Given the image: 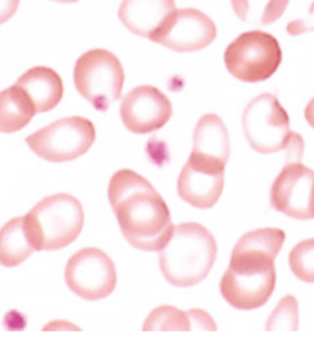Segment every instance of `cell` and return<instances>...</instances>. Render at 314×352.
I'll list each match as a JSON object with an SVG mask.
<instances>
[{"label":"cell","instance_id":"6da1fadb","mask_svg":"<svg viewBox=\"0 0 314 352\" xmlns=\"http://www.w3.org/2000/svg\"><path fill=\"white\" fill-rule=\"evenodd\" d=\"M109 199L129 245L144 252H160L175 226L161 194L142 175L120 170L111 178Z\"/></svg>","mask_w":314,"mask_h":352},{"label":"cell","instance_id":"7a4b0ae2","mask_svg":"<svg viewBox=\"0 0 314 352\" xmlns=\"http://www.w3.org/2000/svg\"><path fill=\"white\" fill-rule=\"evenodd\" d=\"M286 234L280 228H259L243 234L234 245L220 291L231 306L251 311L264 306L276 283L275 258Z\"/></svg>","mask_w":314,"mask_h":352},{"label":"cell","instance_id":"3957f363","mask_svg":"<svg viewBox=\"0 0 314 352\" xmlns=\"http://www.w3.org/2000/svg\"><path fill=\"white\" fill-rule=\"evenodd\" d=\"M159 253L166 280L176 287H192L201 283L214 267L216 241L203 225L183 222L175 226L171 239Z\"/></svg>","mask_w":314,"mask_h":352},{"label":"cell","instance_id":"277c9868","mask_svg":"<svg viewBox=\"0 0 314 352\" xmlns=\"http://www.w3.org/2000/svg\"><path fill=\"white\" fill-rule=\"evenodd\" d=\"M23 217L36 250L68 247L79 237L85 221L80 201L67 193L47 197Z\"/></svg>","mask_w":314,"mask_h":352},{"label":"cell","instance_id":"5b68a950","mask_svg":"<svg viewBox=\"0 0 314 352\" xmlns=\"http://www.w3.org/2000/svg\"><path fill=\"white\" fill-rule=\"evenodd\" d=\"M74 84L86 101L98 111L106 112L122 96L124 70L112 52L91 50L76 60Z\"/></svg>","mask_w":314,"mask_h":352},{"label":"cell","instance_id":"8992f818","mask_svg":"<svg viewBox=\"0 0 314 352\" xmlns=\"http://www.w3.org/2000/svg\"><path fill=\"white\" fill-rule=\"evenodd\" d=\"M223 58L234 78L243 82H260L270 79L280 67L282 51L274 36L254 30L232 41Z\"/></svg>","mask_w":314,"mask_h":352},{"label":"cell","instance_id":"52a82bcc","mask_svg":"<svg viewBox=\"0 0 314 352\" xmlns=\"http://www.w3.org/2000/svg\"><path fill=\"white\" fill-rule=\"evenodd\" d=\"M242 125L251 148L260 153L287 150L296 135L290 131L285 108L271 94H262L247 104Z\"/></svg>","mask_w":314,"mask_h":352},{"label":"cell","instance_id":"ba28073f","mask_svg":"<svg viewBox=\"0 0 314 352\" xmlns=\"http://www.w3.org/2000/svg\"><path fill=\"white\" fill-rule=\"evenodd\" d=\"M96 140L91 120L68 117L34 131L26 139L30 148L49 162H68L85 155Z\"/></svg>","mask_w":314,"mask_h":352},{"label":"cell","instance_id":"9c48e42d","mask_svg":"<svg viewBox=\"0 0 314 352\" xmlns=\"http://www.w3.org/2000/svg\"><path fill=\"white\" fill-rule=\"evenodd\" d=\"M65 283L75 295L84 300H103L117 286L115 263L103 250L95 247L84 248L69 259Z\"/></svg>","mask_w":314,"mask_h":352},{"label":"cell","instance_id":"30bf717a","mask_svg":"<svg viewBox=\"0 0 314 352\" xmlns=\"http://www.w3.org/2000/svg\"><path fill=\"white\" fill-rule=\"evenodd\" d=\"M216 36V25L210 17L187 8L172 12L150 41L171 51L190 53L210 46Z\"/></svg>","mask_w":314,"mask_h":352},{"label":"cell","instance_id":"8fae6325","mask_svg":"<svg viewBox=\"0 0 314 352\" xmlns=\"http://www.w3.org/2000/svg\"><path fill=\"white\" fill-rule=\"evenodd\" d=\"M275 210L295 220L314 219V170L301 161L287 162L271 187Z\"/></svg>","mask_w":314,"mask_h":352},{"label":"cell","instance_id":"7c38bea8","mask_svg":"<svg viewBox=\"0 0 314 352\" xmlns=\"http://www.w3.org/2000/svg\"><path fill=\"white\" fill-rule=\"evenodd\" d=\"M173 109L168 97L157 87L137 86L122 100L120 118L126 129L135 134L159 131L171 120Z\"/></svg>","mask_w":314,"mask_h":352},{"label":"cell","instance_id":"4fadbf2b","mask_svg":"<svg viewBox=\"0 0 314 352\" xmlns=\"http://www.w3.org/2000/svg\"><path fill=\"white\" fill-rule=\"evenodd\" d=\"M225 166L190 153L178 177V195L197 209H210L223 190Z\"/></svg>","mask_w":314,"mask_h":352},{"label":"cell","instance_id":"5bb4252c","mask_svg":"<svg viewBox=\"0 0 314 352\" xmlns=\"http://www.w3.org/2000/svg\"><path fill=\"white\" fill-rule=\"evenodd\" d=\"M175 10V0H123L118 16L131 32L150 40Z\"/></svg>","mask_w":314,"mask_h":352},{"label":"cell","instance_id":"9a60e30c","mask_svg":"<svg viewBox=\"0 0 314 352\" xmlns=\"http://www.w3.org/2000/svg\"><path fill=\"white\" fill-rule=\"evenodd\" d=\"M15 85L26 92L36 114L54 109L63 98V80L56 70L47 67L30 69L17 79Z\"/></svg>","mask_w":314,"mask_h":352},{"label":"cell","instance_id":"2e32d148","mask_svg":"<svg viewBox=\"0 0 314 352\" xmlns=\"http://www.w3.org/2000/svg\"><path fill=\"white\" fill-rule=\"evenodd\" d=\"M193 151L197 157L226 166L229 159V131L216 114H205L195 126Z\"/></svg>","mask_w":314,"mask_h":352},{"label":"cell","instance_id":"e0dca14e","mask_svg":"<svg viewBox=\"0 0 314 352\" xmlns=\"http://www.w3.org/2000/svg\"><path fill=\"white\" fill-rule=\"evenodd\" d=\"M34 250L23 216L6 222L0 230V264L3 267L20 265Z\"/></svg>","mask_w":314,"mask_h":352},{"label":"cell","instance_id":"ac0fdd59","mask_svg":"<svg viewBox=\"0 0 314 352\" xmlns=\"http://www.w3.org/2000/svg\"><path fill=\"white\" fill-rule=\"evenodd\" d=\"M36 114L34 104L23 89L14 85L0 92V133L21 131Z\"/></svg>","mask_w":314,"mask_h":352},{"label":"cell","instance_id":"d6986e66","mask_svg":"<svg viewBox=\"0 0 314 352\" xmlns=\"http://www.w3.org/2000/svg\"><path fill=\"white\" fill-rule=\"evenodd\" d=\"M182 312L177 308L171 306H162L156 308L151 312L149 318L144 324V330H187L193 329V322L195 325H209L212 330H216L212 319L203 311Z\"/></svg>","mask_w":314,"mask_h":352},{"label":"cell","instance_id":"ffe728a7","mask_svg":"<svg viewBox=\"0 0 314 352\" xmlns=\"http://www.w3.org/2000/svg\"><path fill=\"white\" fill-rule=\"evenodd\" d=\"M290 0H231L234 12L245 23L271 25L278 21Z\"/></svg>","mask_w":314,"mask_h":352},{"label":"cell","instance_id":"44dd1931","mask_svg":"<svg viewBox=\"0 0 314 352\" xmlns=\"http://www.w3.org/2000/svg\"><path fill=\"white\" fill-rule=\"evenodd\" d=\"M289 264L296 278L314 284V239H304L295 245L290 252Z\"/></svg>","mask_w":314,"mask_h":352},{"label":"cell","instance_id":"7402d4cb","mask_svg":"<svg viewBox=\"0 0 314 352\" xmlns=\"http://www.w3.org/2000/svg\"><path fill=\"white\" fill-rule=\"evenodd\" d=\"M287 32L291 36H298V34L313 31L314 30V3L311 6V12H309V20H295L293 23L287 25Z\"/></svg>","mask_w":314,"mask_h":352},{"label":"cell","instance_id":"603a6c76","mask_svg":"<svg viewBox=\"0 0 314 352\" xmlns=\"http://www.w3.org/2000/svg\"><path fill=\"white\" fill-rule=\"evenodd\" d=\"M19 6L20 0H0V25L15 15Z\"/></svg>","mask_w":314,"mask_h":352},{"label":"cell","instance_id":"cb8c5ba5","mask_svg":"<svg viewBox=\"0 0 314 352\" xmlns=\"http://www.w3.org/2000/svg\"><path fill=\"white\" fill-rule=\"evenodd\" d=\"M304 117H306L307 123L314 129V97L309 101V104L306 106Z\"/></svg>","mask_w":314,"mask_h":352},{"label":"cell","instance_id":"d4e9b609","mask_svg":"<svg viewBox=\"0 0 314 352\" xmlns=\"http://www.w3.org/2000/svg\"><path fill=\"white\" fill-rule=\"evenodd\" d=\"M53 1H58V3H65V4H71V3H76L79 0H53Z\"/></svg>","mask_w":314,"mask_h":352}]
</instances>
